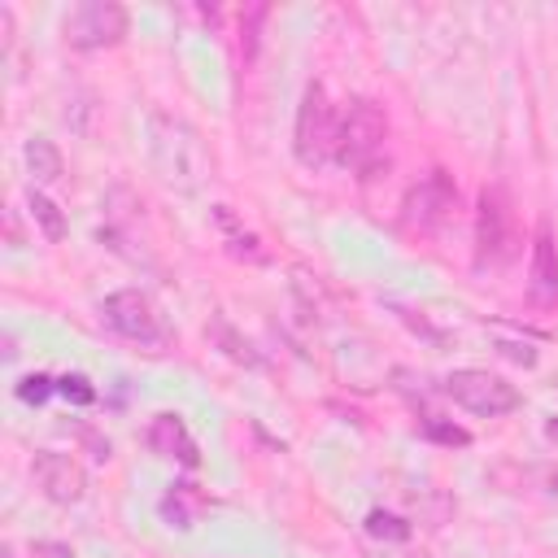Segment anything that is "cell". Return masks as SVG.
<instances>
[{"label": "cell", "mask_w": 558, "mask_h": 558, "mask_svg": "<svg viewBox=\"0 0 558 558\" xmlns=\"http://www.w3.org/2000/svg\"><path fill=\"white\" fill-rule=\"evenodd\" d=\"M336 166H344L362 183L388 166V113L371 96L349 100L336 135Z\"/></svg>", "instance_id": "obj_1"}, {"label": "cell", "mask_w": 558, "mask_h": 558, "mask_svg": "<svg viewBox=\"0 0 558 558\" xmlns=\"http://www.w3.org/2000/svg\"><path fill=\"white\" fill-rule=\"evenodd\" d=\"M148 153H153L157 174L170 187H179V192H196L201 179L209 174V153H205L201 135L183 118L153 113V122H148Z\"/></svg>", "instance_id": "obj_2"}, {"label": "cell", "mask_w": 558, "mask_h": 558, "mask_svg": "<svg viewBox=\"0 0 558 558\" xmlns=\"http://www.w3.org/2000/svg\"><path fill=\"white\" fill-rule=\"evenodd\" d=\"M336 135H340V118H336V109L327 100V87L310 83L305 96H301V109H296V126H292L296 161L310 166V170L336 166Z\"/></svg>", "instance_id": "obj_3"}, {"label": "cell", "mask_w": 558, "mask_h": 558, "mask_svg": "<svg viewBox=\"0 0 558 558\" xmlns=\"http://www.w3.org/2000/svg\"><path fill=\"white\" fill-rule=\"evenodd\" d=\"M519 248V235H514V205H510V192L501 183H488L480 187V201H475V266H506Z\"/></svg>", "instance_id": "obj_4"}, {"label": "cell", "mask_w": 558, "mask_h": 558, "mask_svg": "<svg viewBox=\"0 0 558 558\" xmlns=\"http://www.w3.org/2000/svg\"><path fill=\"white\" fill-rule=\"evenodd\" d=\"M440 392H445L453 405H462V410H471V414H480V418H501V414L519 410V388L506 384L501 375L475 371V366L453 371V375L440 384Z\"/></svg>", "instance_id": "obj_5"}, {"label": "cell", "mask_w": 558, "mask_h": 558, "mask_svg": "<svg viewBox=\"0 0 558 558\" xmlns=\"http://www.w3.org/2000/svg\"><path fill=\"white\" fill-rule=\"evenodd\" d=\"M100 318H105L109 331H118V336H126V340H135V344L161 349V344L170 340V331H166L157 305H153L140 288H118V292H109L105 305H100Z\"/></svg>", "instance_id": "obj_6"}, {"label": "cell", "mask_w": 558, "mask_h": 558, "mask_svg": "<svg viewBox=\"0 0 558 558\" xmlns=\"http://www.w3.org/2000/svg\"><path fill=\"white\" fill-rule=\"evenodd\" d=\"M122 35H126V9L118 0H83L65 17V39L78 52L113 48V44H122Z\"/></svg>", "instance_id": "obj_7"}, {"label": "cell", "mask_w": 558, "mask_h": 558, "mask_svg": "<svg viewBox=\"0 0 558 558\" xmlns=\"http://www.w3.org/2000/svg\"><path fill=\"white\" fill-rule=\"evenodd\" d=\"M458 209V183L449 170H427L410 192H405V222L418 231H440Z\"/></svg>", "instance_id": "obj_8"}, {"label": "cell", "mask_w": 558, "mask_h": 558, "mask_svg": "<svg viewBox=\"0 0 558 558\" xmlns=\"http://www.w3.org/2000/svg\"><path fill=\"white\" fill-rule=\"evenodd\" d=\"M31 475L39 484V493L57 506H74L87 497V471L70 458V453H57V449H35L31 458Z\"/></svg>", "instance_id": "obj_9"}, {"label": "cell", "mask_w": 558, "mask_h": 558, "mask_svg": "<svg viewBox=\"0 0 558 558\" xmlns=\"http://www.w3.org/2000/svg\"><path fill=\"white\" fill-rule=\"evenodd\" d=\"M527 296L536 305H558V244L549 218L536 222L532 231V257H527Z\"/></svg>", "instance_id": "obj_10"}, {"label": "cell", "mask_w": 558, "mask_h": 558, "mask_svg": "<svg viewBox=\"0 0 558 558\" xmlns=\"http://www.w3.org/2000/svg\"><path fill=\"white\" fill-rule=\"evenodd\" d=\"M144 440H148V449L157 458H170L179 466H201V449H196V440H192V432H187V423L179 414H157L148 423Z\"/></svg>", "instance_id": "obj_11"}, {"label": "cell", "mask_w": 558, "mask_h": 558, "mask_svg": "<svg viewBox=\"0 0 558 558\" xmlns=\"http://www.w3.org/2000/svg\"><path fill=\"white\" fill-rule=\"evenodd\" d=\"M214 227H218V235H222V244H227V253H231L235 262H248V266H266V262H270V253H266V244L257 240V231H248V227L235 218L231 205H214Z\"/></svg>", "instance_id": "obj_12"}, {"label": "cell", "mask_w": 558, "mask_h": 558, "mask_svg": "<svg viewBox=\"0 0 558 558\" xmlns=\"http://www.w3.org/2000/svg\"><path fill=\"white\" fill-rule=\"evenodd\" d=\"M22 161H26V170H31V179L35 183H57L61 174H65V157H61V148L48 140V135H35V140H26V148H22Z\"/></svg>", "instance_id": "obj_13"}, {"label": "cell", "mask_w": 558, "mask_h": 558, "mask_svg": "<svg viewBox=\"0 0 558 558\" xmlns=\"http://www.w3.org/2000/svg\"><path fill=\"white\" fill-rule=\"evenodd\" d=\"M201 506H205V497L192 493V484H170V493L161 497V514L170 519V527H183V532L196 523Z\"/></svg>", "instance_id": "obj_14"}, {"label": "cell", "mask_w": 558, "mask_h": 558, "mask_svg": "<svg viewBox=\"0 0 558 558\" xmlns=\"http://www.w3.org/2000/svg\"><path fill=\"white\" fill-rule=\"evenodd\" d=\"M26 209H31V222L44 231V240H52V244H57V240H65V214H61L44 192H35V187H31Z\"/></svg>", "instance_id": "obj_15"}, {"label": "cell", "mask_w": 558, "mask_h": 558, "mask_svg": "<svg viewBox=\"0 0 558 558\" xmlns=\"http://www.w3.org/2000/svg\"><path fill=\"white\" fill-rule=\"evenodd\" d=\"M366 532L375 541H410V523L397 519V514H388V510H371L366 514Z\"/></svg>", "instance_id": "obj_16"}, {"label": "cell", "mask_w": 558, "mask_h": 558, "mask_svg": "<svg viewBox=\"0 0 558 558\" xmlns=\"http://www.w3.org/2000/svg\"><path fill=\"white\" fill-rule=\"evenodd\" d=\"M52 392H57V379H52V375H26V379L17 384V397H22L26 405H44Z\"/></svg>", "instance_id": "obj_17"}, {"label": "cell", "mask_w": 558, "mask_h": 558, "mask_svg": "<svg viewBox=\"0 0 558 558\" xmlns=\"http://www.w3.org/2000/svg\"><path fill=\"white\" fill-rule=\"evenodd\" d=\"M57 392H61L65 401H74V405H92V401H96V388H92L87 375H61V379H57Z\"/></svg>", "instance_id": "obj_18"}, {"label": "cell", "mask_w": 558, "mask_h": 558, "mask_svg": "<svg viewBox=\"0 0 558 558\" xmlns=\"http://www.w3.org/2000/svg\"><path fill=\"white\" fill-rule=\"evenodd\" d=\"M418 427H423V436H427V440H440V445H466V440H471L462 427L440 423L436 414H423V423H418Z\"/></svg>", "instance_id": "obj_19"}, {"label": "cell", "mask_w": 558, "mask_h": 558, "mask_svg": "<svg viewBox=\"0 0 558 558\" xmlns=\"http://www.w3.org/2000/svg\"><path fill=\"white\" fill-rule=\"evenodd\" d=\"M214 336H218V340H222V344H227V353H231V357H235V362H248V366H257V353H253V349H248V340H240V336H235V331H231V327H227V323H222V318H218V323H214Z\"/></svg>", "instance_id": "obj_20"}, {"label": "cell", "mask_w": 558, "mask_h": 558, "mask_svg": "<svg viewBox=\"0 0 558 558\" xmlns=\"http://www.w3.org/2000/svg\"><path fill=\"white\" fill-rule=\"evenodd\" d=\"M35 554H52V558H74V549H70V545H48V541H39V545H35Z\"/></svg>", "instance_id": "obj_21"}, {"label": "cell", "mask_w": 558, "mask_h": 558, "mask_svg": "<svg viewBox=\"0 0 558 558\" xmlns=\"http://www.w3.org/2000/svg\"><path fill=\"white\" fill-rule=\"evenodd\" d=\"M545 432H549V436L558 440V418H549V423H545Z\"/></svg>", "instance_id": "obj_22"}, {"label": "cell", "mask_w": 558, "mask_h": 558, "mask_svg": "<svg viewBox=\"0 0 558 558\" xmlns=\"http://www.w3.org/2000/svg\"><path fill=\"white\" fill-rule=\"evenodd\" d=\"M4 558H13V545H4Z\"/></svg>", "instance_id": "obj_23"}, {"label": "cell", "mask_w": 558, "mask_h": 558, "mask_svg": "<svg viewBox=\"0 0 558 558\" xmlns=\"http://www.w3.org/2000/svg\"><path fill=\"white\" fill-rule=\"evenodd\" d=\"M405 558H432V554H405Z\"/></svg>", "instance_id": "obj_24"}]
</instances>
